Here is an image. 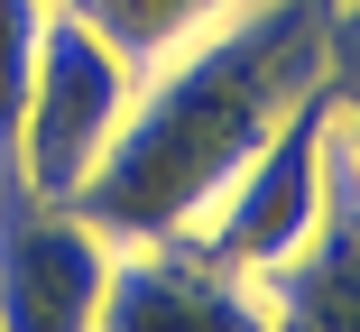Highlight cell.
I'll return each instance as SVG.
<instances>
[{"instance_id":"obj_1","label":"cell","mask_w":360,"mask_h":332,"mask_svg":"<svg viewBox=\"0 0 360 332\" xmlns=\"http://www.w3.org/2000/svg\"><path fill=\"white\" fill-rule=\"evenodd\" d=\"M333 84V10L323 0H240L212 28L139 65L129 111L75 213L111 240H185L222 185L277 139V120Z\"/></svg>"},{"instance_id":"obj_2","label":"cell","mask_w":360,"mask_h":332,"mask_svg":"<svg viewBox=\"0 0 360 332\" xmlns=\"http://www.w3.org/2000/svg\"><path fill=\"white\" fill-rule=\"evenodd\" d=\"M129 84L139 65L56 0V19L37 37V74H28V102H19V139H10V185L28 194H56V204H75L84 175L102 166L111 129L129 111Z\"/></svg>"},{"instance_id":"obj_3","label":"cell","mask_w":360,"mask_h":332,"mask_svg":"<svg viewBox=\"0 0 360 332\" xmlns=\"http://www.w3.org/2000/svg\"><path fill=\"white\" fill-rule=\"evenodd\" d=\"M333 129H342V84H323L314 102H296L277 120V139L222 185V204H212L185 240L212 249L222 268L240 277H268L286 249H296L323 213V175H333Z\"/></svg>"},{"instance_id":"obj_4","label":"cell","mask_w":360,"mask_h":332,"mask_svg":"<svg viewBox=\"0 0 360 332\" xmlns=\"http://www.w3.org/2000/svg\"><path fill=\"white\" fill-rule=\"evenodd\" d=\"M111 231L75 204L0 185V332H93L111 286Z\"/></svg>"},{"instance_id":"obj_5","label":"cell","mask_w":360,"mask_h":332,"mask_svg":"<svg viewBox=\"0 0 360 332\" xmlns=\"http://www.w3.org/2000/svg\"><path fill=\"white\" fill-rule=\"evenodd\" d=\"M93 332H268L259 277L222 268L194 240H120Z\"/></svg>"},{"instance_id":"obj_6","label":"cell","mask_w":360,"mask_h":332,"mask_svg":"<svg viewBox=\"0 0 360 332\" xmlns=\"http://www.w3.org/2000/svg\"><path fill=\"white\" fill-rule=\"evenodd\" d=\"M259 305H268V332H360V166H351L342 129H333L323 213L259 277Z\"/></svg>"},{"instance_id":"obj_7","label":"cell","mask_w":360,"mask_h":332,"mask_svg":"<svg viewBox=\"0 0 360 332\" xmlns=\"http://www.w3.org/2000/svg\"><path fill=\"white\" fill-rule=\"evenodd\" d=\"M75 19H93L129 65H148V55H167L176 37H194V28H212L222 10H240V0H65Z\"/></svg>"},{"instance_id":"obj_8","label":"cell","mask_w":360,"mask_h":332,"mask_svg":"<svg viewBox=\"0 0 360 332\" xmlns=\"http://www.w3.org/2000/svg\"><path fill=\"white\" fill-rule=\"evenodd\" d=\"M56 19V0H0V175H10V139H19V102L37 74V37Z\"/></svg>"},{"instance_id":"obj_9","label":"cell","mask_w":360,"mask_h":332,"mask_svg":"<svg viewBox=\"0 0 360 332\" xmlns=\"http://www.w3.org/2000/svg\"><path fill=\"white\" fill-rule=\"evenodd\" d=\"M342 139H351V166H360V102L342 93Z\"/></svg>"},{"instance_id":"obj_10","label":"cell","mask_w":360,"mask_h":332,"mask_svg":"<svg viewBox=\"0 0 360 332\" xmlns=\"http://www.w3.org/2000/svg\"><path fill=\"white\" fill-rule=\"evenodd\" d=\"M0 185H10V175H0Z\"/></svg>"}]
</instances>
